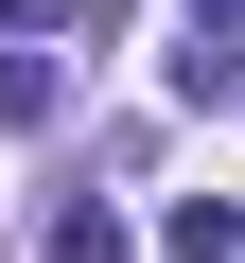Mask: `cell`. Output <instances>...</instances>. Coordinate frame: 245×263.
I'll return each instance as SVG.
<instances>
[{
  "instance_id": "cell-2",
  "label": "cell",
  "mask_w": 245,
  "mask_h": 263,
  "mask_svg": "<svg viewBox=\"0 0 245 263\" xmlns=\"http://www.w3.org/2000/svg\"><path fill=\"white\" fill-rule=\"evenodd\" d=\"M35 123H53V53H18V70H0V141H35Z\"/></svg>"
},
{
  "instance_id": "cell-4",
  "label": "cell",
  "mask_w": 245,
  "mask_h": 263,
  "mask_svg": "<svg viewBox=\"0 0 245 263\" xmlns=\"http://www.w3.org/2000/svg\"><path fill=\"white\" fill-rule=\"evenodd\" d=\"M228 18H245V0H193V35H228Z\"/></svg>"
},
{
  "instance_id": "cell-1",
  "label": "cell",
  "mask_w": 245,
  "mask_h": 263,
  "mask_svg": "<svg viewBox=\"0 0 245 263\" xmlns=\"http://www.w3.org/2000/svg\"><path fill=\"white\" fill-rule=\"evenodd\" d=\"M175 263H245V193H175Z\"/></svg>"
},
{
  "instance_id": "cell-3",
  "label": "cell",
  "mask_w": 245,
  "mask_h": 263,
  "mask_svg": "<svg viewBox=\"0 0 245 263\" xmlns=\"http://www.w3.org/2000/svg\"><path fill=\"white\" fill-rule=\"evenodd\" d=\"M53 263H122V228H105V211L70 193V211H53Z\"/></svg>"
}]
</instances>
